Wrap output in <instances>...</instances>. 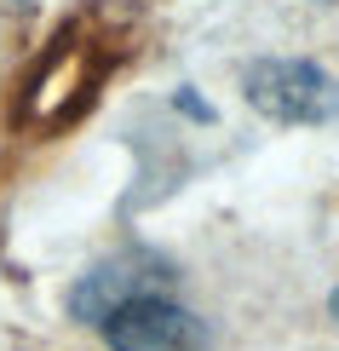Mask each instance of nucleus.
Returning <instances> with one entry per match:
<instances>
[{"mask_svg": "<svg viewBox=\"0 0 339 351\" xmlns=\"http://www.w3.org/2000/svg\"><path fill=\"white\" fill-rule=\"evenodd\" d=\"M98 328L115 351H208V323L161 288L121 300L115 311H104Z\"/></svg>", "mask_w": 339, "mask_h": 351, "instance_id": "obj_3", "label": "nucleus"}, {"mask_svg": "<svg viewBox=\"0 0 339 351\" xmlns=\"http://www.w3.org/2000/svg\"><path fill=\"white\" fill-rule=\"evenodd\" d=\"M328 317H334V323H339V288H334V294H328Z\"/></svg>", "mask_w": 339, "mask_h": 351, "instance_id": "obj_4", "label": "nucleus"}, {"mask_svg": "<svg viewBox=\"0 0 339 351\" xmlns=\"http://www.w3.org/2000/svg\"><path fill=\"white\" fill-rule=\"evenodd\" d=\"M132 23H138V12L127 0H92V6H81L52 35V47L35 58V69L23 81L18 121L35 127V133H58V127L81 121L98 104L110 69L121 64V52L132 40Z\"/></svg>", "mask_w": 339, "mask_h": 351, "instance_id": "obj_1", "label": "nucleus"}, {"mask_svg": "<svg viewBox=\"0 0 339 351\" xmlns=\"http://www.w3.org/2000/svg\"><path fill=\"white\" fill-rule=\"evenodd\" d=\"M242 93L276 127H328L339 121V81L311 58H259L247 64Z\"/></svg>", "mask_w": 339, "mask_h": 351, "instance_id": "obj_2", "label": "nucleus"}]
</instances>
